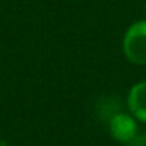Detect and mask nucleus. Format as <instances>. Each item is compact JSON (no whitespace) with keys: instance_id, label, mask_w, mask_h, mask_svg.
<instances>
[{"instance_id":"nucleus-1","label":"nucleus","mask_w":146,"mask_h":146,"mask_svg":"<svg viewBox=\"0 0 146 146\" xmlns=\"http://www.w3.org/2000/svg\"><path fill=\"white\" fill-rule=\"evenodd\" d=\"M121 50L130 64L146 66V19L135 21L126 29Z\"/></svg>"},{"instance_id":"nucleus-2","label":"nucleus","mask_w":146,"mask_h":146,"mask_svg":"<svg viewBox=\"0 0 146 146\" xmlns=\"http://www.w3.org/2000/svg\"><path fill=\"white\" fill-rule=\"evenodd\" d=\"M140 123L130 111H116L108 119V133L118 143H130L138 135Z\"/></svg>"},{"instance_id":"nucleus-3","label":"nucleus","mask_w":146,"mask_h":146,"mask_svg":"<svg viewBox=\"0 0 146 146\" xmlns=\"http://www.w3.org/2000/svg\"><path fill=\"white\" fill-rule=\"evenodd\" d=\"M126 107L138 123L146 124V80H138L129 88L126 96Z\"/></svg>"},{"instance_id":"nucleus-4","label":"nucleus","mask_w":146,"mask_h":146,"mask_svg":"<svg viewBox=\"0 0 146 146\" xmlns=\"http://www.w3.org/2000/svg\"><path fill=\"white\" fill-rule=\"evenodd\" d=\"M145 13H146V2H145Z\"/></svg>"}]
</instances>
